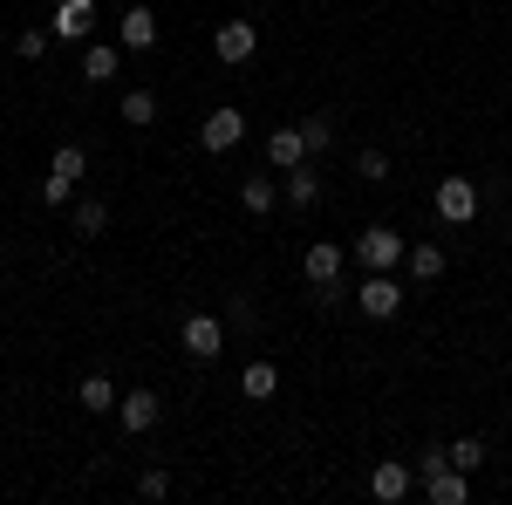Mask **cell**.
I'll return each instance as SVG.
<instances>
[{"instance_id": "6da1fadb", "label": "cell", "mask_w": 512, "mask_h": 505, "mask_svg": "<svg viewBox=\"0 0 512 505\" xmlns=\"http://www.w3.org/2000/svg\"><path fill=\"white\" fill-rule=\"evenodd\" d=\"M355 260L369 273H396L403 267V233H396V226H369V233L355 239Z\"/></svg>"}, {"instance_id": "7a4b0ae2", "label": "cell", "mask_w": 512, "mask_h": 505, "mask_svg": "<svg viewBox=\"0 0 512 505\" xmlns=\"http://www.w3.org/2000/svg\"><path fill=\"white\" fill-rule=\"evenodd\" d=\"M212 48H219V62H226V69H246V62L260 55V28H253V21H219Z\"/></svg>"}, {"instance_id": "3957f363", "label": "cell", "mask_w": 512, "mask_h": 505, "mask_svg": "<svg viewBox=\"0 0 512 505\" xmlns=\"http://www.w3.org/2000/svg\"><path fill=\"white\" fill-rule=\"evenodd\" d=\"M437 219H451V226H472L478 219V185L472 178H444V185H437Z\"/></svg>"}, {"instance_id": "277c9868", "label": "cell", "mask_w": 512, "mask_h": 505, "mask_svg": "<svg viewBox=\"0 0 512 505\" xmlns=\"http://www.w3.org/2000/svg\"><path fill=\"white\" fill-rule=\"evenodd\" d=\"M355 301H362V314H369V321H390V314L403 308V287H396L390 273H369V280L355 287Z\"/></svg>"}, {"instance_id": "5b68a950", "label": "cell", "mask_w": 512, "mask_h": 505, "mask_svg": "<svg viewBox=\"0 0 512 505\" xmlns=\"http://www.w3.org/2000/svg\"><path fill=\"white\" fill-rule=\"evenodd\" d=\"M89 28H96V0H55V14H48V35L89 41Z\"/></svg>"}, {"instance_id": "8992f818", "label": "cell", "mask_w": 512, "mask_h": 505, "mask_svg": "<svg viewBox=\"0 0 512 505\" xmlns=\"http://www.w3.org/2000/svg\"><path fill=\"white\" fill-rule=\"evenodd\" d=\"M117 417H123V430H130V437H137V430H151L164 417L158 389H130V396H117Z\"/></svg>"}, {"instance_id": "52a82bcc", "label": "cell", "mask_w": 512, "mask_h": 505, "mask_svg": "<svg viewBox=\"0 0 512 505\" xmlns=\"http://www.w3.org/2000/svg\"><path fill=\"white\" fill-rule=\"evenodd\" d=\"M239 137H246V117H239L233 103H226V110H212V117H205V130H198V144H205V151H233Z\"/></svg>"}, {"instance_id": "ba28073f", "label": "cell", "mask_w": 512, "mask_h": 505, "mask_svg": "<svg viewBox=\"0 0 512 505\" xmlns=\"http://www.w3.org/2000/svg\"><path fill=\"white\" fill-rule=\"evenodd\" d=\"M424 499H431V505H465V499H472V471H458V465L431 471V478H424Z\"/></svg>"}, {"instance_id": "9c48e42d", "label": "cell", "mask_w": 512, "mask_h": 505, "mask_svg": "<svg viewBox=\"0 0 512 505\" xmlns=\"http://www.w3.org/2000/svg\"><path fill=\"white\" fill-rule=\"evenodd\" d=\"M117 41L130 48V55H144V48H158V14H151V7H130V14L117 21Z\"/></svg>"}, {"instance_id": "30bf717a", "label": "cell", "mask_w": 512, "mask_h": 505, "mask_svg": "<svg viewBox=\"0 0 512 505\" xmlns=\"http://www.w3.org/2000/svg\"><path fill=\"white\" fill-rule=\"evenodd\" d=\"M185 349H192L198 362H212V355L226 349V328H219L212 314H185Z\"/></svg>"}, {"instance_id": "8fae6325", "label": "cell", "mask_w": 512, "mask_h": 505, "mask_svg": "<svg viewBox=\"0 0 512 505\" xmlns=\"http://www.w3.org/2000/svg\"><path fill=\"white\" fill-rule=\"evenodd\" d=\"M410 485H417V471H410V465H396V458H390V465H376V471H369V492H376L383 505L410 499Z\"/></svg>"}, {"instance_id": "7c38bea8", "label": "cell", "mask_w": 512, "mask_h": 505, "mask_svg": "<svg viewBox=\"0 0 512 505\" xmlns=\"http://www.w3.org/2000/svg\"><path fill=\"white\" fill-rule=\"evenodd\" d=\"M301 273H308L315 287H335V280H342V246H335V239H321V246H308V260H301Z\"/></svg>"}, {"instance_id": "4fadbf2b", "label": "cell", "mask_w": 512, "mask_h": 505, "mask_svg": "<svg viewBox=\"0 0 512 505\" xmlns=\"http://www.w3.org/2000/svg\"><path fill=\"white\" fill-rule=\"evenodd\" d=\"M267 157H274L280 171L308 164V137H301V123H287V130H274V137H267Z\"/></svg>"}, {"instance_id": "5bb4252c", "label": "cell", "mask_w": 512, "mask_h": 505, "mask_svg": "<svg viewBox=\"0 0 512 505\" xmlns=\"http://www.w3.org/2000/svg\"><path fill=\"white\" fill-rule=\"evenodd\" d=\"M315 198H321V178H315V164H294V171H287V205H294V212H308Z\"/></svg>"}, {"instance_id": "9a60e30c", "label": "cell", "mask_w": 512, "mask_h": 505, "mask_svg": "<svg viewBox=\"0 0 512 505\" xmlns=\"http://www.w3.org/2000/svg\"><path fill=\"white\" fill-rule=\"evenodd\" d=\"M76 403H82V410H117V383H110V376H82Z\"/></svg>"}, {"instance_id": "2e32d148", "label": "cell", "mask_w": 512, "mask_h": 505, "mask_svg": "<svg viewBox=\"0 0 512 505\" xmlns=\"http://www.w3.org/2000/svg\"><path fill=\"white\" fill-rule=\"evenodd\" d=\"M117 69H123L117 48H89L82 55V82H117Z\"/></svg>"}, {"instance_id": "e0dca14e", "label": "cell", "mask_w": 512, "mask_h": 505, "mask_svg": "<svg viewBox=\"0 0 512 505\" xmlns=\"http://www.w3.org/2000/svg\"><path fill=\"white\" fill-rule=\"evenodd\" d=\"M123 123H130V130L158 123V96H151V89H130V96H123Z\"/></svg>"}, {"instance_id": "ac0fdd59", "label": "cell", "mask_w": 512, "mask_h": 505, "mask_svg": "<svg viewBox=\"0 0 512 505\" xmlns=\"http://www.w3.org/2000/svg\"><path fill=\"white\" fill-rule=\"evenodd\" d=\"M274 362H246V376H239V389H246V396H253V403H267V396H274Z\"/></svg>"}, {"instance_id": "d6986e66", "label": "cell", "mask_w": 512, "mask_h": 505, "mask_svg": "<svg viewBox=\"0 0 512 505\" xmlns=\"http://www.w3.org/2000/svg\"><path fill=\"white\" fill-rule=\"evenodd\" d=\"M103 226H110V205H103V198H76V233L96 239Z\"/></svg>"}, {"instance_id": "ffe728a7", "label": "cell", "mask_w": 512, "mask_h": 505, "mask_svg": "<svg viewBox=\"0 0 512 505\" xmlns=\"http://www.w3.org/2000/svg\"><path fill=\"white\" fill-rule=\"evenodd\" d=\"M403 260H410V280H437L444 273V246H410Z\"/></svg>"}, {"instance_id": "44dd1931", "label": "cell", "mask_w": 512, "mask_h": 505, "mask_svg": "<svg viewBox=\"0 0 512 505\" xmlns=\"http://www.w3.org/2000/svg\"><path fill=\"white\" fill-rule=\"evenodd\" d=\"M274 185H267V178H246V185H239V205H246V212H274Z\"/></svg>"}, {"instance_id": "7402d4cb", "label": "cell", "mask_w": 512, "mask_h": 505, "mask_svg": "<svg viewBox=\"0 0 512 505\" xmlns=\"http://www.w3.org/2000/svg\"><path fill=\"white\" fill-rule=\"evenodd\" d=\"M82 171H89V157H82V144H62V151H55V178H69V185H82Z\"/></svg>"}, {"instance_id": "603a6c76", "label": "cell", "mask_w": 512, "mask_h": 505, "mask_svg": "<svg viewBox=\"0 0 512 505\" xmlns=\"http://www.w3.org/2000/svg\"><path fill=\"white\" fill-rule=\"evenodd\" d=\"M451 465H458V471H478V465H485V444H478V437H458V444H451Z\"/></svg>"}, {"instance_id": "cb8c5ba5", "label": "cell", "mask_w": 512, "mask_h": 505, "mask_svg": "<svg viewBox=\"0 0 512 505\" xmlns=\"http://www.w3.org/2000/svg\"><path fill=\"white\" fill-rule=\"evenodd\" d=\"M301 137H308V157H315V151H328V144H335V123H328V117H308V123H301Z\"/></svg>"}, {"instance_id": "d4e9b609", "label": "cell", "mask_w": 512, "mask_h": 505, "mask_svg": "<svg viewBox=\"0 0 512 505\" xmlns=\"http://www.w3.org/2000/svg\"><path fill=\"white\" fill-rule=\"evenodd\" d=\"M451 465V444H431V451H417V478H431V471Z\"/></svg>"}, {"instance_id": "484cf974", "label": "cell", "mask_w": 512, "mask_h": 505, "mask_svg": "<svg viewBox=\"0 0 512 505\" xmlns=\"http://www.w3.org/2000/svg\"><path fill=\"white\" fill-rule=\"evenodd\" d=\"M48 55V28H21V62H41Z\"/></svg>"}, {"instance_id": "4316f807", "label": "cell", "mask_w": 512, "mask_h": 505, "mask_svg": "<svg viewBox=\"0 0 512 505\" xmlns=\"http://www.w3.org/2000/svg\"><path fill=\"white\" fill-rule=\"evenodd\" d=\"M355 171L376 185V178H390V157H383V151H362V157H355Z\"/></svg>"}, {"instance_id": "83f0119b", "label": "cell", "mask_w": 512, "mask_h": 505, "mask_svg": "<svg viewBox=\"0 0 512 505\" xmlns=\"http://www.w3.org/2000/svg\"><path fill=\"white\" fill-rule=\"evenodd\" d=\"M69 192H76V185H69V178H55V171H48V178H41V205H69Z\"/></svg>"}, {"instance_id": "f1b7e54d", "label": "cell", "mask_w": 512, "mask_h": 505, "mask_svg": "<svg viewBox=\"0 0 512 505\" xmlns=\"http://www.w3.org/2000/svg\"><path fill=\"white\" fill-rule=\"evenodd\" d=\"M137 492H144V499L158 505V499H164V492H171V478H164V471H144V478H137Z\"/></svg>"}]
</instances>
